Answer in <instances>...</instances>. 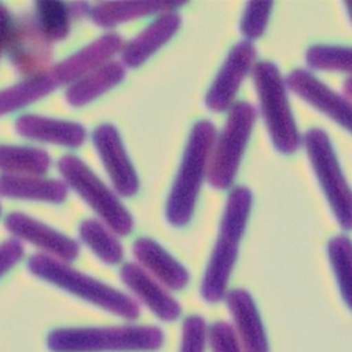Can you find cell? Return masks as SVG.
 <instances>
[{"mask_svg":"<svg viewBox=\"0 0 352 352\" xmlns=\"http://www.w3.org/2000/svg\"><path fill=\"white\" fill-rule=\"evenodd\" d=\"M252 208V193L245 186L232 189L220 221L219 239L204 271L200 295L204 302L219 303L224 300L228 282L240 252V241L244 236Z\"/></svg>","mask_w":352,"mask_h":352,"instance_id":"obj_1","label":"cell"},{"mask_svg":"<svg viewBox=\"0 0 352 352\" xmlns=\"http://www.w3.org/2000/svg\"><path fill=\"white\" fill-rule=\"evenodd\" d=\"M27 268L34 276L99 309H103L107 313L126 320H135L140 317V306L131 296L69 267L67 262L45 254H36L28 259Z\"/></svg>","mask_w":352,"mask_h":352,"instance_id":"obj_2","label":"cell"},{"mask_svg":"<svg viewBox=\"0 0 352 352\" xmlns=\"http://www.w3.org/2000/svg\"><path fill=\"white\" fill-rule=\"evenodd\" d=\"M165 334L155 326L65 327L52 330L47 345L52 352H155Z\"/></svg>","mask_w":352,"mask_h":352,"instance_id":"obj_3","label":"cell"},{"mask_svg":"<svg viewBox=\"0 0 352 352\" xmlns=\"http://www.w3.org/2000/svg\"><path fill=\"white\" fill-rule=\"evenodd\" d=\"M216 137V127L209 120L197 122L190 131L166 201V219L175 227L186 226L193 216L203 181L208 176Z\"/></svg>","mask_w":352,"mask_h":352,"instance_id":"obj_4","label":"cell"},{"mask_svg":"<svg viewBox=\"0 0 352 352\" xmlns=\"http://www.w3.org/2000/svg\"><path fill=\"white\" fill-rule=\"evenodd\" d=\"M254 85L270 137L282 154L296 153L302 145V135L293 117L286 83L279 68L268 61L258 63L252 69Z\"/></svg>","mask_w":352,"mask_h":352,"instance_id":"obj_5","label":"cell"},{"mask_svg":"<svg viewBox=\"0 0 352 352\" xmlns=\"http://www.w3.org/2000/svg\"><path fill=\"white\" fill-rule=\"evenodd\" d=\"M256 109L248 102L232 104L227 122L214 141L210 157L208 182L224 190L234 182L256 122Z\"/></svg>","mask_w":352,"mask_h":352,"instance_id":"obj_6","label":"cell"},{"mask_svg":"<svg viewBox=\"0 0 352 352\" xmlns=\"http://www.w3.org/2000/svg\"><path fill=\"white\" fill-rule=\"evenodd\" d=\"M58 170L65 182L100 216L117 236H129L134 228V220L127 208L114 192L75 155H64L58 161Z\"/></svg>","mask_w":352,"mask_h":352,"instance_id":"obj_7","label":"cell"},{"mask_svg":"<svg viewBox=\"0 0 352 352\" xmlns=\"http://www.w3.org/2000/svg\"><path fill=\"white\" fill-rule=\"evenodd\" d=\"M305 148L338 224L352 230V189L348 185L327 133L311 129L305 135Z\"/></svg>","mask_w":352,"mask_h":352,"instance_id":"obj_8","label":"cell"},{"mask_svg":"<svg viewBox=\"0 0 352 352\" xmlns=\"http://www.w3.org/2000/svg\"><path fill=\"white\" fill-rule=\"evenodd\" d=\"M255 58L256 50L250 41H241L231 48L204 98L208 109L223 113L232 104L245 76L254 69Z\"/></svg>","mask_w":352,"mask_h":352,"instance_id":"obj_9","label":"cell"},{"mask_svg":"<svg viewBox=\"0 0 352 352\" xmlns=\"http://www.w3.org/2000/svg\"><path fill=\"white\" fill-rule=\"evenodd\" d=\"M9 47V58L23 75H43L51 61L50 41L41 33L37 19L23 17L14 24Z\"/></svg>","mask_w":352,"mask_h":352,"instance_id":"obj_10","label":"cell"},{"mask_svg":"<svg viewBox=\"0 0 352 352\" xmlns=\"http://www.w3.org/2000/svg\"><path fill=\"white\" fill-rule=\"evenodd\" d=\"M286 87L352 134V102L334 92L311 72L296 69L287 75Z\"/></svg>","mask_w":352,"mask_h":352,"instance_id":"obj_11","label":"cell"},{"mask_svg":"<svg viewBox=\"0 0 352 352\" xmlns=\"http://www.w3.org/2000/svg\"><path fill=\"white\" fill-rule=\"evenodd\" d=\"M92 138L117 193L127 197L134 196L138 192L140 181L120 133L111 124H102L94 131Z\"/></svg>","mask_w":352,"mask_h":352,"instance_id":"obj_12","label":"cell"},{"mask_svg":"<svg viewBox=\"0 0 352 352\" xmlns=\"http://www.w3.org/2000/svg\"><path fill=\"white\" fill-rule=\"evenodd\" d=\"M5 226L13 236L36 245L45 251V255L63 262L75 261L80 252V247L75 240L24 213L14 212L9 214Z\"/></svg>","mask_w":352,"mask_h":352,"instance_id":"obj_13","label":"cell"},{"mask_svg":"<svg viewBox=\"0 0 352 352\" xmlns=\"http://www.w3.org/2000/svg\"><path fill=\"white\" fill-rule=\"evenodd\" d=\"M120 279L133 295L161 321L170 322L178 320L182 314L181 303L138 263H124L120 270Z\"/></svg>","mask_w":352,"mask_h":352,"instance_id":"obj_14","label":"cell"},{"mask_svg":"<svg viewBox=\"0 0 352 352\" xmlns=\"http://www.w3.org/2000/svg\"><path fill=\"white\" fill-rule=\"evenodd\" d=\"M244 352H270V341L259 310L245 289L228 290L224 298Z\"/></svg>","mask_w":352,"mask_h":352,"instance_id":"obj_15","label":"cell"},{"mask_svg":"<svg viewBox=\"0 0 352 352\" xmlns=\"http://www.w3.org/2000/svg\"><path fill=\"white\" fill-rule=\"evenodd\" d=\"M122 48L123 40L119 34H104L55 65L51 71V76L58 85L76 82L87 74L109 64L110 58Z\"/></svg>","mask_w":352,"mask_h":352,"instance_id":"obj_16","label":"cell"},{"mask_svg":"<svg viewBox=\"0 0 352 352\" xmlns=\"http://www.w3.org/2000/svg\"><path fill=\"white\" fill-rule=\"evenodd\" d=\"M133 254L138 265L166 289L182 290L188 286L190 280L188 270L157 241L146 237L138 239L133 244Z\"/></svg>","mask_w":352,"mask_h":352,"instance_id":"obj_17","label":"cell"},{"mask_svg":"<svg viewBox=\"0 0 352 352\" xmlns=\"http://www.w3.org/2000/svg\"><path fill=\"white\" fill-rule=\"evenodd\" d=\"M182 19L178 13L161 14L148 27L122 48V60L130 68H138L179 30Z\"/></svg>","mask_w":352,"mask_h":352,"instance_id":"obj_18","label":"cell"},{"mask_svg":"<svg viewBox=\"0 0 352 352\" xmlns=\"http://www.w3.org/2000/svg\"><path fill=\"white\" fill-rule=\"evenodd\" d=\"M16 130L25 138L64 145L69 148L80 146L86 140V130L82 124L37 114L19 117Z\"/></svg>","mask_w":352,"mask_h":352,"instance_id":"obj_19","label":"cell"},{"mask_svg":"<svg viewBox=\"0 0 352 352\" xmlns=\"http://www.w3.org/2000/svg\"><path fill=\"white\" fill-rule=\"evenodd\" d=\"M184 2L170 0H141V2H102L94 6L89 13L94 23L99 27H114L134 19L154 13L175 12L184 6Z\"/></svg>","mask_w":352,"mask_h":352,"instance_id":"obj_20","label":"cell"},{"mask_svg":"<svg viewBox=\"0 0 352 352\" xmlns=\"http://www.w3.org/2000/svg\"><path fill=\"white\" fill-rule=\"evenodd\" d=\"M0 196L61 203L68 196V186L61 181L43 179L38 176L5 173L0 176Z\"/></svg>","mask_w":352,"mask_h":352,"instance_id":"obj_21","label":"cell"},{"mask_svg":"<svg viewBox=\"0 0 352 352\" xmlns=\"http://www.w3.org/2000/svg\"><path fill=\"white\" fill-rule=\"evenodd\" d=\"M124 76L126 69L120 63H109L74 82L65 94L67 102L75 107L85 106L113 89Z\"/></svg>","mask_w":352,"mask_h":352,"instance_id":"obj_22","label":"cell"},{"mask_svg":"<svg viewBox=\"0 0 352 352\" xmlns=\"http://www.w3.org/2000/svg\"><path fill=\"white\" fill-rule=\"evenodd\" d=\"M58 83L51 74L30 76L6 89L0 91V116L16 111L27 104L50 95Z\"/></svg>","mask_w":352,"mask_h":352,"instance_id":"obj_23","label":"cell"},{"mask_svg":"<svg viewBox=\"0 0 352 352\" xmlns=\"http://www.w3.org/2000/svg\"><path fill=\"white\" fill-rule=\"evenodd\" d=\"M50 165L51 158L41 148L0 144V170L9 175L37 176L45 173Z\"/></svg>","mask_w":352,"mask_h":352,"instance_id":"obj_24","label":"cell"},{"mask_svg":"<svg viewBox=\"0 0 352 352\" xmlns=\"http://www.w3.org/2000/svg\"><path fill=\"white\" fill-rule=\"evenodd\" d=\"M79 237L85 245L89 247V250L107 265H116L122 262L124 256L123 245L99 220L89 219L82 221Z\"/></svg>","mask_w":352,"mask_h":352,"instance_id":"obj_25","label":"cell"},{"mask_svg":"<svg viewBox=\"0 0 352 352\" xmlns=\"http://www.w3.org/2000/svg\"><path fill=\"white\" fill-rule=\"evenodd\" d=\"M329 259L333 267L341 296L352 311V241L346 236L334 237L327 245Z\"/></svg>","mask_w":352,"mask_h":352,"instance_id":"obj_26","label":"cell"},{"mask_svg":"<svg viewBox=\"0 0 352 352\" xmlns=\"http://www.w3.org/2000/svg\"><path fill=\"white\" fill-rule=\"evenodd\" d=\"M37 23L48 41L64 40L71 28L69 6L58 0H43L37 3Z\"/></svg>","mask_w":352,"mask_h":352,"instance_id":"obj_27","label":"cell"},{"mask_svg":"<svg viewBox=\"0 0 352 352\" xmlns=\"http://www.w3.org/2000/svg\"><path fill=\"white\" fill-rule=\"evenodd\" d=\"M306 63L311 69L352 74V47L313 45L306 51Z\"/></svg>","mask_w":352,"mask_h":352,"instance_id":"obj_28","label":"cell"},{"mask_svg":"<svg viewBox=\"0 0 352 352\" xmlns=\"http://www.w3.org/2000/svg\"><path fill=\"white\" fill-rule=\"evenodd\" d=\"M272 2H248L245 12L241 17V33L243 36L252 41L258 40L267 30L272 14Z\"/></svg>","mask_w":352,"mask_h":352,"instance_id":"obj_29","label":"cell"},{"mask_svg":"<svg viewBox=\"0 0 352 352\" xmlns=\"http://www.w3.org/2000/svg\"><path fill=\"white\" fill-rule=\"evenodd\" d=\"M208 322L201 316L193 314L185 318L179 352H206L208 349Z\"/></svg>","mask_w":352,"mask_h":352,"instance_id":"obj_30","label":"cell"},{"mask_svg":"<svg viewBox=\"0 0 352 352\" xmlns=\"http://www.w3.org/2000/svg\"><path fill=\"white\" fill-rule=\"evenodd\" d=\"M208 345L212 352H244L236 331L226 321H216L209 327Z\"/></svg>","mask_w":352,"mask_h":352,"instance_id":"obj_31","label":"cell"},{"mask_svg":"<svg viewBox=\"0 0 352 352\" xmlns=\"http://www.w3.org/2000/svg\"><path fill=\"white\" fill-rule=\"evenodd\" d=\"M23 255L24 248L19 240H6L0 244V278L13 270Z\"/></svg>","mask_w":352,"mask_h":352,"instance_id":"obj_32","label":"cell"},{"mask_svg":"<svg viewBox=\"0 0 352 352\" xmlns=\"http://www.w3.org/2000/svg\"><path fill=\"white\" fill-rule=\"evenodd\" d=\"M13 27H14V23L10 12L0 3V54H2L3 48L8 47L10 41Z\"/></svg>","mask_w":352,"mask_h":352,"instance_id":"obj_33","label":"cell"},{"mask_svg":"<svg viewBox=\"0 0 352 352\" xmlns=\"http://www.w3.org/2000/svg\"><path fill=\"white\" fill-rule=\"evenodd\" d=\"M344 94L352 102V76L346 78L345 82H344Z\"/></svg>","mask_w":352,"mask_h":352,"instance_id":"obj_34","label":"cell"},{"mask_svg":"<svg viewBox=\"0 0 352 352\" xmlns=\"http://www.w3.org/2000/svg\"><path fill=\"white\" fill-rule=\"evenodd\" d=\"M345 8H346L348 16H349V19H351V23H352V2H345Z\"/></svg>","mask_w":352,"mask_h":352,"instance_id":"obj_35","label":"cell"},{"mask_svg":"<svg viewBox=\"0 0 352 352\" xmlns=\"http://www.w3.org/2000/svg\"><path fill=\"white\" fill-rule=\"evenodd\" d=\"M0 214H2V206H0Z\"/></svg>","mask_w":352,"mask_h":352,"instance_id":"obj_36","label":"cell"}]
</instances>
